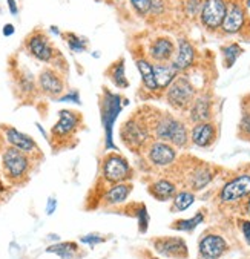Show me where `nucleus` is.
Here are the masks:
<instances>
[{
	"instance_id": "obj_1",
	"label": "nucleus",
	"mask_w": 250,
	"mask_h": 259,
	"mask_svg": "<svg viewBox=\"0 0 250 259\" xmlns=\"http://www.w3.org/2000/svg\"><path fill=\"white\" fill-rule=\"evenodd\" d=\"M152 131L158 140L174 144L177 147H184L189 141V132L186 124L168 114L155 120V123L152 124Z\"/></svg>"
},
{
	"instance_id": "obj_2",
	"label": "nucleus",
	"mask_w": 250,
	"mask_h": 259,
	"mask_svg": "<svg viewBox=\"0 0 250 259\" xmlns=\"http://www.w3.org/2000/svg\"><path fill=\"white\" fill-rule=\"evenodd\" d=\"M2 167L8 180L11 181L23 180L31 169L29 155L13 146H8L2 152Z\"/></svg>"
},
{
	"instance_id": "obj_3",
	"label": "nucleus",
	"mask_w": 250,
	"mask_h": 259,
	"mask_svg": "<svg viewBox=\"0 0 250 259\" xmlns=\"http://www.w3.org/2000/svg\"><path fill=\"white\" fill-rule=\"evenodd\" d=\"M121 97L117 94H112L111 91H105L103 100H102V123L105 127V135H106V147L108 149H115L114 140H112V131H114V123L121 112Z\"/></svg>"
},
{
	"instance_id": "obj_4",
	"label": "nucleus",
	"mask_w": 250,
	"mask_h": 259,
	"mask_svg": "<svg viewBox=\"0 0 250 259\" xmlns=\"http://www.w3.org/2000/svg\"><path fill=\"white\" fill-rule=\"evenodd\" d=\"M149 127L144 121L138 118H129L121 124L120 138L134 152H140L149 140Z\"/></svg>"
},
{
	"instance_id": "obj_5",
	"label": "nucleus",
	"mask_w": 250,
	"mask_h": 259,
	"mask_svg": "<svg viewBox=\"0 0 250 259\" xmlns=\"http://www.w3.org/2000/svg\"><path fill=\"white\" fill-rule=\"evenodd\" d=\"M195 98V89L189 78L186 77H177L172 84L166 89V101L174 109H187L193 103Z\"/></svg>"
},
{
	"instance_id": "obj_6",
	"label": "nucleus",
	"mask_w": 250,
	"mask_h": 259,
	"mask_svg": "<svg viewBox=\"0 0 250 259\" xmlns=\"http://www.w3.org/2000/svg\"><path fill=\"white\" fill-rule=\"evenodd\" d=\"M102 174L105 181L111 184H120L132 177V169L128 160L120 153H108L102 164Z\"/></svg>"
},
{
	"instance_id": "obj_7",
	"label": "nucleus",
	"mask_w": 250,
	"mask_h": 259,
	"mask_svg": "<svg viewBox=\"0 0 250 259\" xmlns=\"http://www.w3.org/2000/svg\"><path fill=\"white\" fill-rule=\"evenodd\" d=\"M81 114L72 109H62L59 112V121L53 126L51 135L57 141L69 140L81 124Z\"/></svg>"
},
{
	"instance_id": "obj_8",
	"label": "nucleus",
	"mask_w": 250,
	"mask_h": 259,
	"mask_svg": "<svg viewBox=\"0 0 250 259\" xmlns=\"http://www.w3.org/2000/svg\"><path fill=\"white\" fill-rule=\"evenodd\" d=\"M26 49L29 51V54L35 57L37 60L43 63H49L56 59V49L49 41V38L43 32H32L26 38Z\"/></svg>"
},
{
	"instance_id": "obj_9",
	"label": "nucleus",
	"mask_w": 250,
	"mask_h": 259,
	"mask_svg": "<svg viewBox=\"0 0 250 259\" xmlns=\"http://www.w3.org/2000/svg\"><path fill=\"white\" fill-rule=\"evenodd\" d=\"M227 13L226 0H204L201 11H199V19L201 23L209 29H218L223 25V20Z\"/></svg>"
},
{
	"instance_id": "obj_10",
	"label": "nucleus",
	"mask_w": 250,
	"mask_h": 259,
	"mask_svg": "<svg viewBox=\"0 0 250 259\" xmlns=\"http://www.w3.org/2000/svg\"><path fill=\"white\" fill-rule=\"evenodd\" d=\"M175 158H177V150L174 149L172 144L166 141L157 140V141H152L147 147V160L154 166L166 167L172 164Z\"/></svg>"
},
{
	"instance_id": "obj_11",
	"label": "nucleus",
	"mask_w": 250,
	"mask_h": 259,
	"mask_svg": "<svg viewBox=\"0 0 250 259\" xmlns=\"http://www.w3.org/2000/svg\"><path fill=\"white\" fill-rule=\"evenodd\" d=\"M37 84H38V89L48 95V97H60L65 91V81H63V77L56 71V69H51V68H46L43 69L38 77H37Z\"/></svg>"
},
{
	"instance_id": "obj_12",
	"label": "nucleus",
	"mask_w": 250,
	"mask_h": 259,
	"mask_svg": "<svg viewBox=\"0 0 250 259\" xmlns=\"http://www.w3.org/2000/svg\"><path fill=\"white\" fill-rule=\"evenodd\" d=\"M152 245L155 251L166 257L186 259L187 257V245L181 238H154Z\"/></svg>"
},
{
	"instance_id": "obj_13",
	"label": "nucleus",
	"mask_w": 250,
	"mask_h": 259,
	"mask_svg": "<svg viewBox=\"0 0 250 259\" xmlns=\"http://www.w3.org/2000/svg\"><path fill=\"white\" fill-rule=\"evenodd\" d=\"M175 45L169 37H157L151 45H149L147 54L152 62L155 63H169L175 56Z\"/></svg>"
},
{
	"instance_id": "obj_14",
	"label": "nucleus",
	"mask_w": 250,
	"mask_h": 259,
	"mask_svg": "<svg viewBox=\"0 0 250 259\" xmlns=\"http://www.w3.org/2000/svg\"><path fill=\"white\" fill-rule=\"evenodd\" d=\"M2 129H4L2 132L5 135V140H7V143L10 146L16 147V149H19V150H22V152H25L28 155H31L34 152H38V146H37V143H35V140L32 137L17 131L13 126H2Z\"/></svg>"
},
{
	"instance_id": "obj_15",
	"label": "nucleus",
	"mask_w": 250,
	"mask_h": 259,
	"mask_svg": "<svg viewBox=\"0 0 250 259\" xmlns=\"http://www.w3.org/2000/svg\"><path fill=\"white\" fill-rule=\"evenodd\" d=\"M247 195H250V175H242L229 181L221 190V199L226 202L241 199Z\"/></svg>"
},
{
	"instance_id": "obj_16",
	"label": "nucleus",
	"mask_w": 250,
	"mask_h": 259,
	"mask_svg": "<svg viewBox=\"0 0 250 259\" xmlns=\"http://www.w3.org/2000/svg\"><path fill=\"white\" fill-rule=\"evenodd\" d=\"M227 250L226 241L218 235H206L199 242V254L204 259H218Z\"/></svg>"
},
{
	"instance_id": "obj_17",
	"label": "nucleus",
	"mask_w": 250,
	"mask_h": 259,
	"mask_svg": "<svg viewBox=\"0 0 250 259\" xmlns=\"http://www.w3.org/2000/svg\"><path fill=\"white\" fill-rule=\"evenodd\" d=\"M193 60H195V49H193V46L190 45L189 40L180 38L178 40L177 51H175V56H174V59H172L171 63L174 65V68L180 74V72L186 71L187 68H190L192 63H193Z\"/></svg>"
},
{
	"instance_id": "obj_18",
	"label": "nucleus",
	"mask_w": 250,
	"mask_h": 259,
	"mask_svg": "<svg viewBox=\"0 0 250 259\" xmlns=\"http://www.w3.org/2000/svg\"><path fill=\"white\" fill-rule=\"evenodd\" d=\"M244 19H245V14H244L242 7L239 4H232L227 7V13H226L221 28L226 34H236L244 25Z\"/></svg>"
},
{
	"instance_id": "obj_19",
	"label": "nucleus",
	"mask_w": 250,
	"mask_h": 259,
	"mask_svg": "<svg viewBox=\"0 0 250 259\" xmlns=\"http://www.w3.org/2000/svg\"><path fill=\"white\" fill-rule=\"evenodd\" d=\"M217 135L215 126L209 121L206 123H196L192 131H190V138L192 143L198 147H207L214 143Z\"/></svg>"
},
{
	"instance_id": "obj_20",
	"label": "nucleus",
	"mask_w": 250,
	"mask_h": 259,
	"mask_svg": "<svg viewBox=\"0 0 250 259\" xmlns=\"http://www.w3.org/2000/svg\"><path fill=\"white\" fill-rule=\"evenodd\" d=\"M190 120L195 123H206L211 120V98L199 95L190 105Z\"/></svg>"
},
{
	"instance_id": "obj_21",
	"label": "nucleus",
	"mask_w": 250,
	"mask_h": 259,
	"mask_svg": "<svg viewBox=\"0 0 250 259\" xmlns=\"http://www.w3.org/2000/svg\"><path fill=\"white\" fill-rule=\"evenodd\" d=\"M135 65H137V69H138V72L141 75L144 89L149 91V92L160 91L158 84H157V80H155V75H154V63H151L147 59H137Z\"/></svg>"
},
{
	"instance_id": "obj_22",
	"label": "nucleus",
	"mask_w": 250,
	"mask_h": 259,
	"mask_svg": "<svg viewBox=\"0 0 250 259\" xmlns=\"http://www.w3.org/2000/svg\"><path fill=\"white\" fill-rule=\"evenodd\" d=\"M154 75L158 84V89H168L172 81L178 77V71L172 63H154Z\"/></svg>"
},
{
	"instance_id": "obj_23",
	"label": "nucleus",
	"mask_w": 250,
	"mask_h": 259,
	"mask_svg": "<svg viewBox=\"0 0 250 259\" xmlns=\"http://www.w3.org/2000/svg\"><path fill=\"white\" fill-rule=\"evenodd\" d=\"M131 190H132V184H128V183L114 184L111 189L106 190V193L103 196L105 205H115V204H120V202L126 201Z\"/></svg>"
},
{
	"instance_id": "obj_24",
	"label": "nucleus",
	"mask_w": 250,
	"mask_h": 259,
	"mask_svg": "<svg viewBox=\"0 0 250 259\" xmlns=\"http://www.w3.org/2000/svg\"><path fill=\"white\" fill-rule=\"evenodd\" d=\"M149 192H151V195L158 201H168L177 195L175 184L171 183L169 180H158L152 183L151 187H149Z\"/></svg>"
},
{
	"instance_id": "obj_25",
	"label": "nucleus",
	"mask_w": 250,
	"mask_h": 259,
	"mask_svg": "<svg viewBox=\"0 0 250 259\" xmlns=\"http://www.w3.org/2000/svg\"><path fill=\"white\" fill-rule=\"evenodd\" d=\"M108 77L111 78V81L120 88V89H126L129 88V81L126 78V69H124V60L120 59L115 63H112L108 69Z\"/></svg>"
},
{
	"instance_id": "obj_26",
	"label": "nucleus",
	"mask_w": 250,
	"mask_h": 259,
	"mask_svg": "<svg viewBox=\"0 0 250 259\" xmlns=\"http://www.w3.org/2000/svg\"><path fill=\"white\" fill-rule=\"evenodd\" d=\"M48 253H56L63 259H71L75 256V253H78V245L75 242H59L54 245H49L46 248Z\"/></svg>"
},
{
	"instance_id": "obj_27",
	"label": "nucleus",
	"mask_w": 250,
	"mask_h": 259,
	"mask_svg": "<svg viewBox=\"0 0 250 259\" xmlns=\"http://www.w3.org/2000/svg\"><path fill=\"white\" fill-rule=\"evenodd\" d=\"M211 178H212V175L207 169H198L190 175V186H192V189L199 190L211 183Z\"/></svg>"
},
{
	"instance_id": "obj_28",
	"label": "nucleus",
	"mask_w": 250,
	"mask_h": 259,
	"mask_svg": "<svg viewBox=\"0 0 250 259\" xmlns=\"http://www.w3.org/2000/svg\"><path fill=\"white\" fill-rule=\"evenodd\" d=\"M193 201H195L193 193H190V192H180V193H177L174 196V209L183 212V210L189 209L190 204H193Z\"/></svg>"
},
{
	"instance_id": "obj_29",
	"label": "nucleus",
	"mask_w": 250,
	"mask_h": 259,
	"mask_svg": "<svg viewBox=\"0 0 250 259\" xmlns=\"http://www.w3.org/2000/svg\"><path fill=\"white\" fill-rule=\"evenodd\" d=\"M221 51H223V56H224V60H226V66L227 68H230L238 60V57L242 54V48L238 46L236 43H232L229 46H224Z\"/></svg>"
},
{
	"instance_id": "obj_30",
	"label": "nucleus",
	"mask_w": 250,
	"mask_h": 259,
	"mask_svg": "<svg viewBox=\"0 0 250 259\" xmlns=\"http://www.w3.org/2000/svg\"><path fill=\"white\" fill-rule=\"evenodd\" d=\"M203 220H204L203 213H198V215H195V217L190 218V220H180V221H175V223L172 224V227H174L175 230L190 232V230H193L198 224H201Z\"/></svg>"
},
{
	"instance_id": "obj_31",
	"label": "nucleus",
	"mask_w": 250,
	"mask_h": 259,
	"mask_svg": "<svg viewBox=\"0 0 250 259\" xmlns=\"http://www.w3.org/2000/svg\"><path fill=\"white\" fill-rule=\"evenodd\" d=\"M65 38H66V41H68L69 49H72L74 53H85V51H86V43H85V40H81L77 34L68 32V34L65 35Z\"/></svg>"
},
{
	"instance_id": "obj_32",
	"label": "nucleus",
	"mask_w": 250,
	"mask_h": 259,
	"mask_svg": "<svg viewBox=\"0 0 250 259\" xmlns=\"http://www.w3.org/2000/svg\"><path fill=\"white\" fill-rule=\"evenodd\" d=\"M131 5H132V10L140 16H146L151 13V7H152V0H129Z\"/></svg>"
},
{
	"instance_id": "obj_33",
	"label": "nucleus",
	"mask_w": 250,
	"mask_h": 259,
	"mask_svg": "<svg viewBox=\"0 0 250 259\" xmlns=\"http://www.w3.org/2000/svg\"><path fill=\"white\" fill-rule=\"evenodd\" d=\"M137 218H138V227H140V232H146L147 230V223H149V217H147V212H146V207L144 205H138V209L135 212Z\"/></svg>"
},
{
	"instance_id": "obj_34",
	"label": "nucleus",
	"mask_w": 250,
	"mask_h": 259,
	"mask_svg": "<svg viewBox=\"0 0 250 259\" xmlns=\"http://www.w3.org/2000/svg\"><path fill=\"white\" fill-rule=\"evenodd\" d=\"M20 86L23 89V92L29 94L35 89V83H34V77L29 74V72H25L22 77H20Z\"/></svg>"
},
{
	"instance_id": "obj_35",
	"label": "nucleus",
	"mask_w": 250,
	"mask_h": 259,
	"mask_svg": "<svg viewBox=\"0 0 250 259\" xmlns=\"http://www.w3.org/2000/svg\"><path fill=\"white\" fill-rule=\"evenodd\" d=\"M201 7H203V2H201V0H187L186 5H184L187 16H195L196 13L201 11Z\"/></svg>"
},
{
	"instance_id": "obj_36",
	"label": "nucleus",
	"mask_w": 250,
	"mask_h": 259,
	"mask_svg": "<svg viewBox=\"0 0 250 259\" xmlns=\"http://www.w3.org/2000/svg\"><path fill=\"white\" fill-rule=\"evenodd\" d=\"M59 101H69V103H75V105H80V97H78V92L77 91H72V92H68L62 97H59Z\"/></svg>"
},
{
	"instance_id": "obj_37",
	"label": "nucleus",
	"mask_w": 250,
	"mask_h": 259,
	"mask_svg": "<svg viewBox=\"0 0 250 259\" xmlns=\"http://www.w3.org/2000/svg\"><path fill=\"white\" fill-rule=\"evenodd\" d=\"M80 241H81V242H85V244H91V245H94V244H102V242H105V238L98 236V235H88V236H83Z\"/></svg>"
},
{
	"instance_id": "obj_38",
	"label": "nucleus",
	"mask_w": 250,
	"mask_h": 259,
	"mask_svg": "<svg viewBox=\"0 0 250 259\" xmlns=\"http://www.w3.org/2000/svg\"><path fill=\"white\" fill-rule=\"evenodd\" d=\"M164 11V2L163 0H152V7H151V13L152 14H161Z\"/></svg>"
},
{
	"instance_id": "obj_39",
	"label": "nucleus",
	"mask_w": 250,
	"mask_h": 259,
	"mask_svg": "<svg viewBox=\"0 0 250 259\" xmlns=\"http://www.w3.org/2000/svg\"><path fill=\"white\" fill-rule=\"evenodd\" d=\"M242 233L247 244H250V221H242Z\"/></svg>"
},
{
	"instance_id": "obj_40",
	"label": "nucleus",
	"mask_w": 250,
	"mask_h": 259,
	"mask_svg": "<svg viewBox=\"0 0 250 259\" xmlns=\"http://www.w3.org/2000/svg\"><path fill=\"white\" fill-rule=\"evenodd\" d=\"M241 129L247 134H250V115H245L241 121Z\"/></svg>"
},
{
	"instance_id": "obj_41",
	"label": "nucleus",
	"mask_w": 250,
	"mask_h": 259,
	"mask_svg": "<svg viewBox=\"0 0 250 259\" xmlns=\"http://www.w3.org/2000/svg\"><path fill=\"white\" fill-rule=\"evenodd\" d=\"M14 31H16V28H14V25H11V23H8V25H5V26H4V35H5V37L13 35V34H14Z\"/></svg>"
},
{
	"instance_id": "obj_42",
	"label": "nucleus",
	"mask_w": 250,
	"mask_h": 259,
	"mask_svg": "<svg viewBox=\"0 0 250 259\" xmlns=\"http://www.w3.org/2000/svg\"><path fill=\"white\" fill-rule=\"evenodd\" d=\"M7 2H8V7H10V11H11V14L13 16H16L17 14V4H16V0H7Z\"/></svg>"
},
{
	"instance_id": "obj_43",
	"label": "nucleus",
	"mask_w": 250,
	"mask_h": 259,
	"mask_svg": "<svg viewBox=\"0 0 250 259\" xmlns=\"http://www.w3.org/2000/svg\"><path fill=\"white\" fill-rule=\"evenodd\" d=\"M54 210H56V199L51 198V199H49V205H48V210H46V212H48L49 215H51Z\"/></svg>"
},
{
	"instance_id": "obj_44",
	"label": "nucleus",
	"mask_w": 250,
	"mask_h": 259,
	"mask_svg": "<svg viewBox=\"0 0 250 259\" xmlns=\"http://www.w3.org/2000/svg\"><path fill=\"white\" fill-rule=\"evenodd\" d=\"M247 212L250 213V199H248V202H247Z\"/></svg>"
},
{
	"instance_id": "obj_45",
	"label": "nucleus",
	"mask_w": 250,
	"mask_h": 259,
	"mask_svg": "<svg viewBox=\"0 0 250 259\" xmlns=\"http://www.w3.org/2000/svg\"><path fill=\"white\" fill-rule=\"evenodd\" d=\"M247 7L250 8V0H247Z\"/></svg>"
},
{
	"instance_id": "obj_46",
	"label": "nucleus",
	"mask_w": 250,
	"mask_h": 259,
	"mask_svg": "<svg viewBox=\"0 0 250 259\" xmlns=\"http://www.w3.org/2000/svg\"><path fill=\"white\" fill-rule=\"evenodd\" d=\"M152 259H158V257H152Z\"/></svg>"
}]
</instances>
